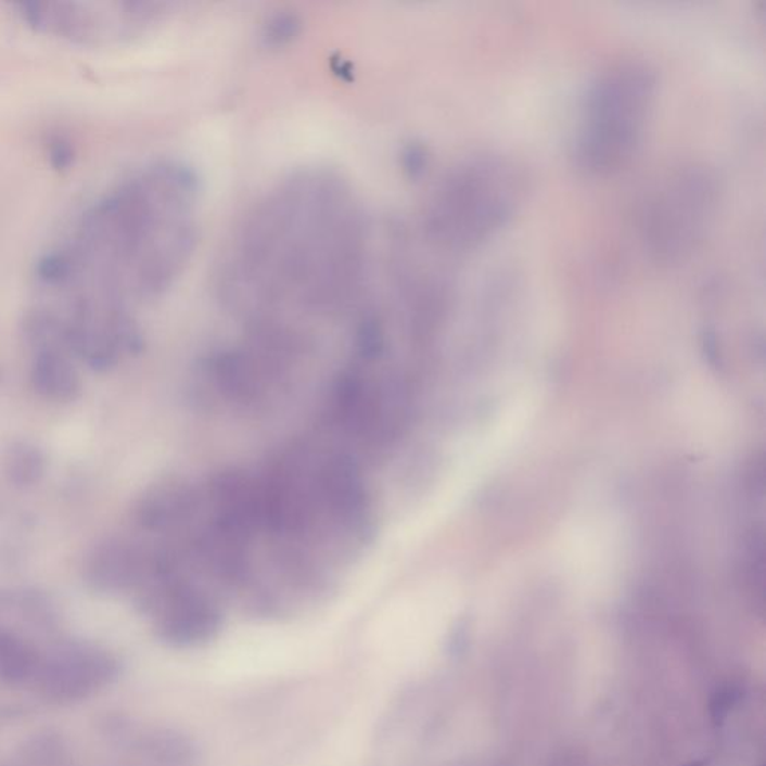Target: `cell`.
<instances>
[{"instance_id": "9", "label": "cell", "mask_w": 766, "mask_h": 766, "mask_svg": "<svg viewBox=\"0 0 766 766\" xmlns=\"http://www.w3.org/2000/svg\"><path fill=\"white\" fill-rule=\"evenodd\" d=\"M20 14L35 30L53 34L73 42L90 43L105 38L104 15L87 3H22Z\"/></svg>"}, {"instance_id": "15", "label": "cell", "mask_w": 766, "mask_h": 766, "mask_svg": "<svg viewBox=\"0 0 766 766\" xmlns=\"http://www.w3.org/2000/svg\"><path fill=\"white\" fill-rule=\"evenodd\" d=\"M299 22L295 15L278 14L264 25L263 38L267 46L283 47L297 37Z\"/></svg>"}, {"instance_id": "8", "label": "cell", "mask_w": 766, "mask_h": 766, "mask_svg": "<svg viewBox=\"0 0 766 766\" xmlns=\"http://www.w3.org/2000/svg\"><path fill=\"white\" fill-rule=\"evenodd\" d=\"M203 509V488L184 480H169L155 485L142 497L137 519L148 531H181L199 519Z\"/></svg>"}, {"instance_id": "5", "label": "cell", "mask_w": 766, "mask_h": 766, "mask_svg": "<svg viewBox=\"0 0 766 766\" xmlns=\"http://www.w3.org/2000/svg\"><path fill=\"white\" fill-rule=\"evenodd\" d=\"M720 203L722 181L708 165L689 162L669 169L642 204L643 251L661 266L685 263L705 242Z\"/></svg>"}, {"instance_id": "1", "label": "cell", "mask_w": 766, "mask_h": 766, "mask_svg": "<svg viewBox=\"0 0 766 766\" xmlns=\"http://www.w3.org/2000/svg\"><path fill=\"white\" fill-rule=\"evenodd\" d=\"M373 271L365 208L341 174L307 168L279 181L244 216L220 256L216 291L247 327L290 314L341 318L357 309Z\"/></svg>"}, {"instance_id": "12", "label": "cell", "mask_w": 766, "mask_h": 766, "mask_svg": "<svg viewBox=\"0 0 766 766\" xmlns=\"http://www.w3.org/2000/svg\"><path fill=\"white\" fill-rule=\"evenodd\" d=\"M31 383L49 400L69 403L81 396L80 376L62 350H39L31 367Z\"/></svg>"}, {"instance_id": "10", "label": "cell", "mask_w": 766, "mask_h": 766, "mask_svg": "<svg viewBox=\"0 0 766 766\" xmlns=\"http://www.w3.org/2000/svg\"><path fill=\"white\" fill-rule=\"evenodd\" d=\"M0 766H97L94 752L75 744L65 733L42 732L0 752Z\"/></svg>"}, {"instance_id": "13", "label": "cell", "mask_w": 766, "mask_h": 766, "mask_svg": "<svg viewBox=\"0 0 766 766\" xmlns=\"http://www.w3.org/2000/svg\"><path fill=\"white\" fill-rule=\"evenodd\" d=\"M354 349L357 357L365 362H374L385 353V321L373 307L359 310L354 331Z\"/></svg>"}, {"instance_id": "4", "label": "cell", "mask_w": 766, "mask_h": 766, "mask_svg": "<svg viewBox=\"0 0 766 766\" xmlns=\"http://www.w3.org/2000/svg\"><path fill=\"white\" fill-rule=\"evenodd\" d=\"M658 98V75L626 61L600 71L587 86L572 159L588 176H608L629 164L642 144Z\"/></svg>"}, {"instance_id": "7", "label": "cell", "mask_w": 766, "mask_h": 766, "mask_svg": "<svg viewBox=\"0 0 766 766\" xmlns=\"http://www.w3.org/2000/svg\"><path fill=\"white\" fill-rule=\"evenodd\" d=\"M208 520L220 531L252 544L266 533L259 477L242 468H224L208 477L203 487Z\"/></svg>"}, {"instance_id": "11", "label": "cell", "mask_w": 766, "mask_h": 766, "mask_svg": "<svg viewBox=\"0 0 766 766\" xmlns=\"http://www.w3.org/2000/svg\"><path fill=\"white\" fill-rule=\"evenodd\" d=\"M89 569L94 586L118 590L144 582L150 572V559L128 545L108 544L94 554Z\"/></svg>"}, {"instance_id": "6", "label": "cell", "mask_w": 766, "mask_h": 766, "mask_svg": "<svg viewBox=\"0 0 766 766\" xmlns=\"http://www.w3.org/2000/svg\"><path fill=\"white\" fill-rule=\"evenodd\" d=\"M201 369L225 400L254 408L270 398L288 366L248 342L207 355Z\"/></svg>"}, {"instance_id": "2", "label": "cell", "mask_w": 766, "mask_h": 766, "mask_svg": "<svg viewBox=\"0 0 766 766\" xmlns=\"http://www.w3.org/2000/svg\"><path fill=\"white\" fill-rule=\"evenodd\" d=\"M196 173L165 161L118 186L82 219L73 251L85 282L114 299H155L183 275L199 242Z\"/></svg>"}, {"instance_id": "17", "label": "cell", "mask_w": 766, "mask_h": 766, "mask_svg": "<svg viewBox=\"0 0 766 766\" xmlns=\"http://www.w3.org/2000/svg\"><path fill=\"white\" fill-rule=\"evenodd\" d=\"M0 379H2V376H0Z\"/></svg>"}, {"instance_id": "16", "label": "cell", "mask_w": 766, "mask_h": 766, "mask_svg": "<svg viewBox=\"0 0 766 766\" xmlns=\"http://www.w3.org/2000/svg\"><path fill=\"white\" fill-rule=\"evenodd\" d=\"M49 159L51 167L56 171H66L74 165L75 150L65 137H51L49 141Z\"/></svg>"}, {"instance_id": "3", "label": "cell", "mask_w": 766, "mask_h": 766, "mask_svg": "<svg viewBox=\"0 0 766 766\" xmlns=\"http://www.w3.org/2000/svg\"><path fill=\"white\" fill-rule=\"evenodd\" d=\"M527 189V174L512 157L491 152L464 157L430 192L421 240L433 254H470L512 222Z\"/></svg>"}, {"instance_id": "14", "label": "cell", "mask_w": 766, "mask_h": 766, "mask_svg": "<svg viewBox=\"0 0 766 766\" xmlns=\"http://www.w3.org/2000/svg\"><path fill=\"white\" fill-rule=\"evenodd\" d=\"M46 470V460L38 448L29 444H17L8 451L7 473L11 483L18 487L37 484Z\"/></svg>"}]
</instances>
